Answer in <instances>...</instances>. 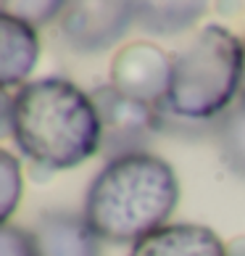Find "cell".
<instances>
[{"mask_svg": "<svg viewBox=\"0 0 245 256\" xmlns=\"http://www.w3.org/2000/svg\"><path fill=\"white\" fill-rule=\"evenodd\" d=\"M11 138L34 166L61 172L100 150V116L90 92L63 77H45L13 96Z\"/></svg>", "mask_w": 245, "mask_h": 256, "instance_id": "cell-1", "label": "cell"}, {"mask_svg": "<svg viewBox=\"0 0 245 256\" xmlns=\"http://www.w3.org/2000/svg\"><path fill=\"white\" fill-rule=\"evenodd\" d=\"M180 201V182L169 161L129 154L106 161L84 196V220L106 243H140L161 230Z\"/></svg>", "mask_w": 245, "mask_h": 256, "instance_id": "cell-2", "label": "cell"}, {"mask_svg": "<svg viewBox=\"0 0 245 256\" xmlns=\"http://www.w3.org/2000/svg\"><path fill=\"white\" fill-rule=\"evenodd\" d=\"M243 42L219 24L203 26L174 56L164 106L190 122H216L235 106L243 84Z\"/></svg>", "mask_w": 245, "mask_h": 256, "instance_id": "cell-3", "label": "cell"}, {"mask_svg": "<svg viewBox=\"0 0 245 256\" xmlns=\"http://www.w3.org/2000/svg\"><path fill=\"white\" fill-rule=\"evenodd\" d=\"M90 96L100 116V154L108 161L129 154H145V146L156 132H161L156 106L121 96L111 84L95 88Z\"/></svg>", "mask_w": 245, "mask_h": 256, "instance_id": "cell-4", "label": "cell"}, {"mask_svg": "<svg viewBox=\"0 0 245 256\" xmlns=\"http://www.w3.org/2000/svg\"><path fill=\"white\" fill-rule=\"evenodd\" d=\"M174 58L153 42L137 40L124 45L111 64V88L132 100L158 106L166 100Z\"/></svg>", "mask_w": 245, "mask_h": 256, "instance_id": "cell-5", "label": "cell"}, {"mask_svg": "<svg viewBox=\"0 0 245 256\" xmlns=\"http://www.w3.org/2000/svg\"><path fill=\"white\" fill-rule=\"evenodd\" d=\"M132 24H135V3H121V0L66 3L61 14L63 40L79 53L108 50L111 45L127 34Z\"/></svg>", "mask_w": 245, "mask_h": 256, "instance_id": "cell-6", "label": "cell"}, {"mask_svg": "<svg viewBox=\"0 0 245 256\" xmlns=\"http://www.w3.org/2000/svg\"><path fill=\"white\" fill-rule=\"evenodd\" d=\"M129 256H230V246L211 227L177 222L135 243Z\"/></svg>", "mask_w": 245, "mask_h": 256, "instance_id": "cell-7", "label": "cell"}, {"mask_svg": "<svg viewBox=\"0 0 245 256\" xmlns=\"http://www.w3.org/2000/svg\"><path fill=\"white\" fill-rule=\"evenodd\" d=\"M32 235L40 256H98V235L92 232L84 214L45 212Z\"/></svg>", "mask_w": 245, "mask_h": 256, "instance_id": "cell-8", "label": "cell"}, {"mask_svg": "<svg viewBox=\"0 0 245 256\" xmlns=\"http://www.w3.org/2000/svg\"><path fill=\"white\" fill-rule=\"evenodd\" d=\"M37 56H40L37 30L0 11V84L5 92L11 88H24L26 77L37 66Z\"/></svg>", "mask_w": 245, "mask_h": 256, "instance_id": "cell-9", "label": "cell"}, {"mask_svg": "<svg viewBox=\"0 0 245 256\" xmlns=\"http://www.w3.org/2000/svg\"><path fill=\"white\" fill-rule=\"evenodd\" d=\"M203 11V3H135V24L150 34H182Z\"/></svg>", "mask_w": 245, "mask_h": 256, "instance_id": "cell-10", "label": "cell"}, {"mask_svg": "<svg viewBox=\"0 0 245 256\" xmlns=\"http://www.w3.org/2000/svg\"><path fill=\"white\" fill-rule=\"evenodd\" d=\"M216 146H219L222 161L235 174L245 177V100L240 98L230 111H224L214 124Z\"/></svg>", "mask_w": 245, "mask_h": 256, "instance_id": "cell-11", "label": "cell"}, {"mask_svg": "<svg viewBox=\"0 0 245 256\" xmlns=\"http://www.w3.org/2000/svg\"><path fill=\"white\" fill-rule=\"evenodd\" d=\"M0 220L3 224H8L13 208L21 201L24 193V177H21V164L8 154V150H0Z\"/></svg>", "mask_w": 245, "mask_h": 256, "instance_id": "cell-12", "label": "cell"}, {"mask_svg": "<svg viewBox=\"0 0 245 256\" xmlns=\"http://www.w3.org/2000/svg\"><path fill=\"white\" fill-rule=\"evenodd\" d=\"M66 3H42V0H21V3H3L0 11L11 14L16 18H21L24 24L29 26H42V24H50L53 18H61Z\"/></svg>", "mask_w": 245, "mask_h": 256, "instance_id": "cell-13", "label": "cell"}, {"mask_svg": "<svg viewBox=\"0 0 245 256\" xmlns=\"http://www.w3.org/2000/svg\"><path fill=\"white\" fill-rule=\"evenodd\" d=\"M0 256H40L34 235L11 222L3 224V230H0Z\"/></svg>", "mask_w": 245, "mask_h": 256, "instance_id": "cell-14", "label": "cell"}, {"mask_svg": "<svg viewBox=\"0 0 245 256\" xmlns=\"http://www.w3.org/2000/svg\"><path fill=\"white\" fill-rule=\"evenodd\" d=\"M230 256H245V238H238L230 246Z\"/></svg>", "mask_w": 245, "mask_h": 256, "instance_id": "cell-15", "label": "cell"}, {"mask_svg": "<svg viewBox=\"0 0 245 256\" xmlns=\"http://www.w3.org/2000/svg\"><path fill=\"white\" fill-rule=\"evenodd\" d=\"M243 50H245V42H243ZM240 98L245 100V58H243V84H240Z\"/></svg>", "mask_w": 245, "mask_h": 256, "instance_id": "cell-16", "label": "cell"}]
</instances>
